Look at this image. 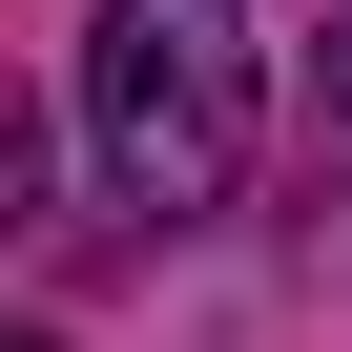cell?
<instances>
[{
	"label": "cell",
	"instance_id": "cell-1",
	"mask_svg": "<svg viewBox=\"0 0 352 352\" xmlns=\"http://www.w3.org/2000/svg\"><path fill=\"white\" fill-rule=\"evenodd\" d=\"M83 145H104L124 208H228V166H249V0H104Z\"/></svg>",
	"mask_w": 352,
	"mask_h": 352
}]
</instances>
